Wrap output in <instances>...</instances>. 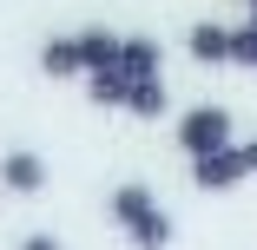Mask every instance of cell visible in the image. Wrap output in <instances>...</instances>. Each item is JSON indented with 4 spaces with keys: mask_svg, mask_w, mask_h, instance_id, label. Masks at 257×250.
I'll use <instances>...</instances> for the list:
<instances>
[{
    "mask_svg": "<svg viewBox=\"0 0 257 250\" xmlns=\"http://www.w3.org/2000/svg\"><path fill=\"white\" fill-rule=\"evenodd\" d=\"M191 60H204V66H224V60H231V27H218V20H198V27H191Z\"/></svg>",
    "mask_w": 257,
    "mask_h": 250,
    "instance_id": "7",
    "label": "cell"
},
{
    "mask_svg": "<svg viewBox=\"0 0 257 250\" xmlns=\"http://www.w3.org/2000/svg\"><path fill=\"white\" fill-rule=\"evenodd\" d=\"M237 152H244V165H250V171H257V138H250V145H237Z\"/></svg>",
    "mask_w": 257,
    "mask_h": 250,
    "instance_id": "14",
    "label": "cell"
},
{
    "mask_svg": "<svg viewBox=\"0 0 257 250\" xmlns=\"http://www.w3.org/2000/svg\"><path fill=\"white\" fill-rule=\"evenodd\" d=\"M73 40H79V53H86V79H92V73H112V66L125 60V40L106 33V27H86V33H73Z\"/></svg>",
    "mask_w": 257,
    "mask_h": 250,
    "instance_id": "4",
    "label": "cell"
},
{
    "mask_svg": "<svg viewBox=\"0 0 257 250\" xmlns=\"http://www.w3.org/2000/svg\"><path fill=\"white\" fill-rule=\"evenodd\" d=\"M0 184L20 191V197H33V191L46 184V158H40V152H7V158H0Z\"/></svg>",
    "mask_w": 257,
    "mask_h": 250,
    "instance_id": "5",
    "label": "cell"
},
{
    "mask_svg": "<svg viewBox=\"0 0 257 250\" xmlns=\"http://www.w3.org/2000/svg\"><path fill=\"white\" fill-rule=\"evenodd\" d=\"M178 145H185V158H191V165H198V158L231 152V112H224V106H191V112L178 119Z\"/></svg>",
    "mask_w": 257,
    "mask_h": 250,
    "instance_id": "1",
    "label": "cell"
},
{
    "mask_svg": "<svg viewBox=\"0 0 257 250\" xmlns=\"http://www.w3.org/2000/svg\"><path fill=\"white\" fill-rule=\"evenodd\" d=\"M86 99L106 106V112H112V106H132V79H125L119 66H112V73H92V79H86Z\"/></svg>",
    "mask_w": 257,
    "mask_h": 250,
    "instance_id": "9",
    "label": "cell"
},
{
    "mask_svg": "<svg viewBox=\"0 0 257 250\" xmlns=\"http://www.w3.org/2000/svg\"><path fill=\"white\" fill-rule=\"evenodd\" d=\"M159 60H165V53H159V40H125V60H119V73H125L132 86H139V79H159Z\"/></svg>",
    "mask_w": 257,
    "mask_h": 250,
    "instance_id": "8",
    "label": "cell"
},
{
    "mask_svg": "<svg viewBox=\"0 0 257 250\" xmlns=\"http://www.w3.org/2000/svg\"><path fill=\"white\" fill-rule=\"evenodd\" d=\"M250 27H257V7H250Z\"/></svg>",
    "mask_w": 257,
    "mask_h": 250,
    "instance_id": "15",
    "label": "cell"
},
{
    "mask_svg": "<svg viewBox=\"0 0 257 250\" xmlns=\"http://www.w3.org/2000/svg\"><path fill=\"white\" fill-rule=\"evenodd\" d=\"M40 73H46V79H79V73H86L79 40H46V46H40Z\"/></svg>",
    "mask_w": 257,
    "mask_h": 250,
    "instance_id": "6",
    "label": "cell"
},
{
    "mask_svg": "<svg viewBox=\"0 0 257 250\" xmlns=\"http://www.w3.org/2000/svg\"><path fill=\"white\" fill-rule=\"evenodd\" d=\"M165 106H172V99H165V79H139V86H132V106H125V112H132V119H159Z\"/></svg>",
    "mask_w": 257,
    "mask_h": 250,
    "instance_id": "10",
    "label": "cell"
},
{
    "mask_svg": "<svg viewBox=\"0 0 257 250\" xmlns=\"http://www.w3.org/2000/svg\"><path fill=\"white\" fill-rule=\"evenodd\" d=\"M231 66H257V27H231Z\"/></svg>",
    "mask_w": 257,
    "mask_h": 250,
    "instance_id": "12",
    "label": "cell"
},
{
    "mask_svg": "<svg viewBox=\"0 0 257 250\" xmlns=\"http://www.w3.org/2000/svg\"><path fill=\"white\" fill-rule=\"evenodd\" d=\"M20 250H66L53 230H33V237H20Z\"/></svg>",
    "mask_w": 257,
    "mask_h": 250,
    "instance_id": "13",
    "label": "cell"
},
{
    "mask_svg": "<svg viewBox=\"0 0 257 250\" xmlns=\"http://www.w3.org/2000/svg\"><path fill=\"white\" fill-rule=\"evenodd\" d=\"M132 243H139V250H165V243H172V217H165V211L145 217V224L132 230Z\"/></svg>",
    "mask_w": 257,
    "mask_h": 250,
    "instance_id": "11",
    "label": "cell"
},
{
    "mask_svg": "<svg viewBox=\"0 0 257 250\" xmlns=\"http://www.w3.org/2000/svg\"><path fill=\"white\" fill-rule=\"evenodd\" d=\"M106 211H112V224H119V230L132 237V230H139L145 217H159V197H152L145 184H119V191H112V204H106Z\"/></svg>",
    "mask_w": 257,
    "mask_h": 250,
    "instance_id": "3",
    "label": "cell"
},
{
    "mask_svg": "<svg viewBox=\"0 0 257 250\" xmlns=\"http://www.w3.org/2000/svg\"><path fill=\"white\" fill-rule=\"evenodd\" d=\"M244 178H250V165H244L237 145L218 152V158H198V165H191V184H198V191H231V184H244Z\"/></svg>",
    "mask_w": 257,
    "mask_h": 250,
    "instance_id": "2",
    "label": "cell"
},
{
    "mask_svg": "<svg viewBox=\"0 0 257 250\" xmlns=\"http://www.w3.org/2000/svg\"><path fill=\"white\" fill-rule=\"evenodd\" d=\"M250 7H257V0H250Z\"/></svg>",
    "mask_w": 257,
    "mask_h": 250,
    "instance_id": "16",
    "label": "cell"
}]
</instances>
